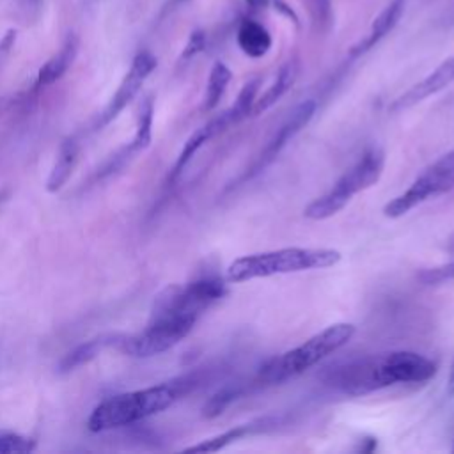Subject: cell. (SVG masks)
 Masks as SVG:
<instances>
[{"instance_id":"1","label":"cell","mask_w":454,"mask_h":454,"mask_svg":"<svg viewBox=\"0 0 454 454\" xmlns=\"http://www.w3.org/2000/svg\"><path fill=\"white\" fill-rule=\"evenodd\" d=\"M436 374V364L415 351H387L335 365L326 383L346 395H365L395 383H422Z\"/></svg>"},{"instance_id":"2","label":"cell","mask_w":454,"mask_h":454,"mask_svg":"<svg viewBox=\"0 0 454 454\" xmlns=\"http://www.w3.org/2000/svg\"><path fill=\"white\" fill-rule=\"evenodd\" d=\"M195 383L197 378L188 374L142 390L112 395L92 410L87 419V427L92 433H101L140 422L172 406L181 395L190 392Z\"/></svg>"},{"instance_id":"3","label":"cell","mask_w":454,"mask_h":454,"mask_svg":"<svg viewBox=\"0 0 454 454\" xmlns=\"http://www.w3.org/2000/svg\"><path fill=\"white\" fill-rule=\"evenodd\" d=\"M340 261V252L335 248H305L289 247L247 254L234 259L225 270V280L232 284L266 278L273 275L298 273L307 270H323L335 266Z\"/></svg>"},{"instance_id":"4","label":"cell","mask_w":454,"mask_h":454,"mask_svg":"<svg viewBox=\"0 0 454 454\" xmlns=\"http://www.w3.org/2000/svg\"><path fill=\"white\" fill-rule=\"evenodd\" d=\"M355 335L351 323H333L314 333L300 346L270 358L259 371L262 383H284L314 367L326 356L346 346Z\"/></svg>"},{"instance_id":"5","label":"cell","mask_w":454,"mask_h":454,"mask_svg":"<svg viewBox=\"0 0 454 454\" xmlns=\"http://www.w3.org/2000/svg\"><path fill=\"white\" fill-rule=\"evenodd\" d=\"M199 317L190 310L154 300L147 326L135 335L122 333L119 351L135 358L160 355L181 342L193 330Z\"/></svg>"},{"instance_id":"6","label":"cell","mask_w":454,"mask_h":454,"mask_svg":"<svg viewBox=\"0 0 454 454\" xmlns=\"http://www.w3.org/2000/svg\"><path fill=\"white\" fill-rule=\"evenodd\" d=\"M385 168V153L380 147L367 149L358 161L346 170L337 183L321 197L314 199L305 209L303 216L310 220H326L337 215L353 195L371 188L378 183Z\"/></svg>"},{"instance_id":"7","label":"cell","mask_w":454,"mask_h":454,"mask_svg":"<svg viewBox=\"0 0 454 454\" xmlns=\"http://www.w3.org/2000/svg\"><path fill=\"white\" fill-rule=\"evenodd\" d=\"M450 190H454V149L440 156L403 193L388 200L383 213L388 218H399L419 204Z\"/></svg>"},{"instance_id":"8","label":"cell","mask_w":454,"mask_h":454,"mask_svg":"<svg viewBox=\"0 0 454 454\" xmlns=\"http://www.w3.org/2000/svg\"><path fill=\"white\" fill-rule=\"evenodd\" d=\"M154 67H156V57L151 51H138L135 55L129 71L122 78L121 85L117 87L115 94L112 96V99L108 101L105 110L98 115L96 122L92 124L94 131L105 128L128 106V103L138 94V90L142 89V83L154 71Z\"/></svg>"},{"instance_id":"9","label":"cell","mask_w":454,"mask_h":454,"mask_svg":"<svg viewBox=\"0 0 454 454\" xmlns=\"http://www.w3.org/2000/svg\"><path fill=\"white\" fill-rule=\"evenodd\" d=\"M314 112H316V101L305 99V101L298 103L289 112V115L284 119V122L277 128V131L271 135V138L268 140L264 149L259 153V156L255 158L248 176H254V174L261 172L266 165H270L278 156V153L287 145V142L294 135H298L301 131V128H305L309 124Z\"/></svg>"},{"instance_id":"10","label":"cell","mask_w":454,"mask_h":454,"mask_svg":"<svg viewBox=\"0 0 454 454\" xmlns=\"http://www.w3.org/2000/svg\"><path fill=\"white\" fill-rule=\"evenodd\" d=\"M236 122H239L236 114L232 112V108H227L222 114H218L216 117H213L209 122H206L204 126L195 129L188 137V140L184 142V145H183V149H181V153H179V156H177V160H176V163H174V167H172V170L168 174V181L172 183V181H176L183 174V170L186 168L190 160L197 154V151L204 144H207L211 138H215L216 135L223 133L229 126H232Z\"/></svg>"},{"instance_id":"11","label":"cell","mask_w":454,"mask_h":454,"mask_svg":"<svg viewBox=\"0 0 454 454\" xmlns=\"http://www.w3.org/2000/svg\"><path fill=\"white\" fill-rule=\"evenodd\" d=\"M450 82H454V57L443 60L434 71H431L427 76H424L420 82H417L415 85H411L404 94H401L392 105L390 110L392 112H399L404 108H410L420 101H424L426 98L440 92L442 89H445Z\"/></svg>"},{"instance_id":"12","label":"cell","mask_w":454,"mask_h":454,"mask_svg":"<svg viewBox=\"0 0 454 454\" xmlns=\"http://www.w3.org/2000/svg\"><path fill=\"white\" fill-rule=\"evenodd\" d=\"M406 0H392L372 21L369 32L349 50L351 57H360L367 53L372 46H376L387 34L394 30V27L399 23L403 12H404Z\"/></svg>"},{"instance_id":"13","label":"cell","mask_w":454,"mask_h":454,"mask_svg":"<svg viewBox=\"0 0 454 454\" xmlns=\"http://www.w3.org/2000/svg\"><path fill=\"white\" fill-rule=\"evenodd\" d=\"M121 339H122V333H103V335H98L94 339H89V340L78 344L76 348H73L69 353L64 355V358L57 365V372L67 374V372L89 364L90 360H94L106 348L119 349Z\"/></svg>"},{"instance_id":"14","label":"cell","mask_w":454,"mask_h":454,"mask_svg":"<svg viewBox=\"0 0 454 454\" xmlns=\"http://www.w3.org/2000/svg\"><path fill=\"white\" fill-rule=\"evenodd\" d=\"M78 46H80V41H78L76 34H67L60 50L39 69L37 78H35V89L48 87V85L55 83L57 80H60L66 74V71L71 67V64L74 62Z\"/></svg>"},{"instance_id":"15","label":"cell","mask_w":454,"mask_h":454,"mask_svg":"<svg viewBox=\"0 0 454 454\" xmlns=\"http://www.w3.org/2000/svg\"><path fill=\"white\" fill-rule=\"evenodd\" d=\"M275 424H277V419H271V417H264V419H259V420H254V422H248V424H239V426H234V427H231V429H227V431H223V433H220L216 436L206 438L200 443L190 445L184 450L186 452H216V450L227 447L229 443L247 436V434L262 431V429L271 427Z\"/></svg>"},{"instance_id":"16","label":"cell","mask_w":454,"mask_h":454,"mask_svg":"<svg viewBox=\"0 0 454 454\" xmlns=\"http://www.w3.org/2000/svg\"><path fill=\"white\" fill-rule=\"evenodd\" d=\"M78 153H80V145L74 137H67L60 142L57 160H55V163L50 170V176L46 179V190L50 193L59 192L67 183V179L78 161Z\"/></svg>"},{"instance_id":"17","label":"cell","mask_w":454,"mask_h":454,"mask_svg":"<svg viewBox=\"0 0 454 454\" xmlns=\"http://www.w3.org/2000/svg\"><path fill=\"white\" fill-rule=\"evenodd\" d=\"M298 71H300V67H298L296 60L286 62L278 69V73H277L275 80L271 82V85L261 96L255 98V103H254V108H252V115H259L261 112H266L268 108H271L294 85V82L298 78Z\"/></svg>"},{"instance_id":"18","label":"cell","mask_w":454,"mask_h":454,"mask_svg":"<svg viewBox=\"0 0 454 454\" xmlns=\"http://www.w3.org/2000/svg\"><path fill=\"white\" fill-rule=\"evenodd\" d=\"M238 46L241 51L252 59H259L266 55L271 48V35L270 32L257 21L254 20H243L239 23L238 34Z\"/></svg>"},{"instance_id":"19","label":"cell","mask_w":454,"mask_h":454,"mask_svg":"<svg viewBox=\"0 0 454 454\" xmlns=\"http://www.w3.org/2000/svg\"><path fill=\"white\" fill-rule=\"evenodd\" d=\"M153 117H154V101H153V96H147L140 103L135 137L126 145L131 154H137L138 151H144L145 147H149L151 138H153Z\"/></svg>"},{"instance_id":"20","label":"cell","mask_w":454,"mask_h":454,"mask_svg":"<svg viewBox=\"0 0 454 454\" xmlns=\"http://www.w3.org/2000/svg\"><path fill=\"white\" fill-rule=\"evenodd\" d=\"M231 78H232L231 69L223 62H215V66L209 71L206 94H204V101H202V108L206 112L213 110L220 103V98L223 96Z\"/></svg>"},{"instance_id":"21","label":"cell","mask_w":454,"mask_h":454,"mask_svg":"<svg viewBox=\"0 0 454 454\" xmlns=\"http://www.w3.org/2000/svg\"><path fill=\"white\" fill-rule=\"evenodd\" d=\"M259 83L261 80L259 78H252L248 80L243 89L239 90L234 105L231 106L238 117V121L252 115V108H254V103H255V98H257V90H259Z\"/></svg>"},{"instance_id":"22","label":"cell","mask_w":454,"mask_h":454,"mask_svg":"<svg viewBox=\"0 0 454 454\" xmlns=\"http://www.w3.org/2000/svg\"><path fill=\"white\" fill-rule=\"evenodd\" d=\"M452 278H454V261L440 266H433V268H422L417 273V280L424 286H438Z\"/></svg>"},{"instance_id":"23","label":"cell","mask_w":454,"mask_h":454,"mask_svg":"<svg viewBox=\"0 0 454 454\" xmlns=\"http://www.w3.org/2000/svg\"><path fill=\"white\" fill-rule=\"evenodd\" d=\"M239 390L234 387H223L222 390H218L206 404H204V415L206 417H216L220 415L236 397H238Z\"/></svg>"},{"instance_id":"24","label":"cell","mask_w":454,"mask_h":454,"mask_svg":"<svg viewBox=\"0 0 454 454\" xmlns=\"http://www.w3.org/2000/svg\"><path fill=\"white\" fill-rule=\"evenodd\" d=\"M206 46V32L204 30H193L183 48V53H181V59L186 60V59H192L195 57L199 51H202Z\"/></svg>"},{"instance_id":"25","label":"cell","mask_w":454,"mask_h":454,"mask_svg":"<svg viewBox=\"0 0 454 454\" xmlns=\"http://www.w3.org/2000/svg\"><path fill=\"white\" fill-rule=\"evenodd\" d=\"M245 4L252 9H261V7L268 5V0H245Z\"/></svg>"},{"instance_id":"26","label":"cell","mask_w":454,"mask_h":454,"mask_svg":"<svg viewBox=\"0 0 454 454\" xmlns=\"http://www.w3.org/2000/svg\"><path fill=\"white\" fill-rule=\"evenodd\" d=\"M447 388H449V394H454V362H452V365H450V372H449Z\"/></svg>"},{"instance_id":"27","label":"cell","mask_w":454,"mask_h":454,"mask_svg":"<svg viewBox=\"0 0 454 454\" xmlns=\"http://www.w3.org/2000/svg\"><path fill=\"white\" fill-rule=\"evenodd\" d=\"M0 105H2V101H0Z\"/></svg>"},{"instance_id":"28","label":"cell","mask_w":454,"mask_h":454,"mask_svg":"<svg viewBox=\"0 0 454 454\" xmlns=\"http://www.w3.org/2000/svg\"><path fill=\"white\" fill-rule=\"evenodd\" d=\"M452 243H454V241H452Z\"/></svg>"}]
</instances>
